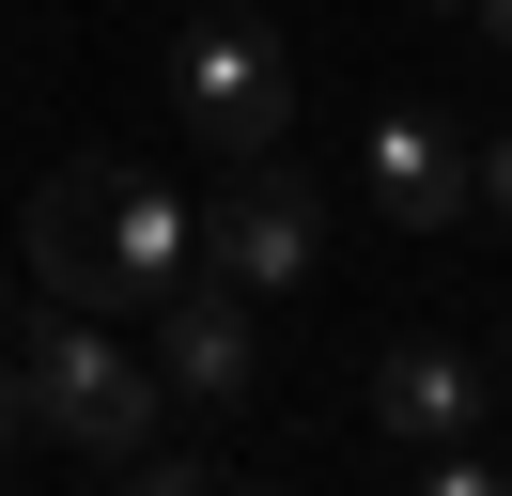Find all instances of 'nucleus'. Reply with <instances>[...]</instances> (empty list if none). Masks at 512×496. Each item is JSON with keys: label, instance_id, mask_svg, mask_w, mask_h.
<instances>
[{"label": "nucleus", "instance_id": "f257e3e1", "mask_svg": "<svg viewBox=\"0 0 512 496\" xmlns=\"http://www.w3.org/2000/svg\"><path fill=\"white\" fill-rule=\"evenodd\" d=\"M16 264L47 279V310H156L171 279L202 264V202H171L156 171H125V155H63V171L32 186V233H16Z\"/></svg>", "mask_w": 512, "mask_h": 496}, {"label": "nucleus", "instance_id": "f03ea898", "mask_svg": "<svg viewBox=\"0 0 512 496\" xmlns=\"http://www.w3.org/2000/svg\"><path fill=\"white\" fill-rule=\"evenodd\" d=\"M16 357H32V403H47V434H63V450H94V465H140V450H156L171 372H140L125 341L94 326V310H47Z\"/></svg>", "mask_w": 512, "mask_h": 496}, {"label": "nucleus", "instance_id": "7ed1b4c3", "mask_svg": "<svg viewBox=\"0 0 512 496\" xmlns=\"http://www.w3.org/2000/svg\"><path fill=\"white\" fill-rule=\"evenodd\" d=\"M171 124H187L202 155H280L295 140V62H280V31L264 16H202L187 31V62H171Z\"/></svg>", "mask_w": 512, "mask_h": 496}, {"label": "nucleus", "instance_id": "20e7f679", "mask_svg": "<svg viewBox=\"0 0 512 496\" xmlns=\"http://www.w3.org/2000/svg\"><path fill=\"white\" fill-rule=\"evenodd\" d=\"M202 264H218L233 295H295V279L326 264V186L295 171V155H233L218 202H202Z\"/></svg>", "mask_w": 512, "mask_h": 496}, {"label": "nucleus", "instance_id": "39448f33", "mask_svg": "<svg viewBox=\"0 0 512 496\" xmlns=\"http://www.w3.org/2000/svg\"><path fill=\"white\" fill-rule=\"evenodd\" d=\"M156 372H171V403H249L264 341H249V295H233L218 264H187L156 295Z\"/></svg>", "mask_w": 512, "mask_h": 496}, {"label": "nucleus", "instance_id": "423d86ee", "mask_svg": "<svg viewBox=\"0 0 512 496\" xmlns=\"http://www.w3.org/2000/svg\"><path fill=\"white\" fill-rule=\"evenodd\" d=\"M357 186H373L388 233H450V217H466V124L450 109H388L373 140H357Z\"/></svg>", "mask_w": 512, "mask_h": 496}, {"label": "nucleus", "instance_id": "0eeeda50", "mask_svg": "<svg viewBox=\"0 0 512 496\" xmlns=\"http://www.w3.org/2000/svg\"><path fill=\"white\" fill-rule=\"evenodd\" d=\"M357 419L404 434V450H450V434H481V357H450V341H388L373 388H357Z\"/></svg>", "mask_w": 512, "mask_h": 496}, {"label": "nucleus", "instance_id": "6e6552de", "mask_svg": "<svg viewBox=\"0 0 512 496\" xmlns=\"http://www.w3.org/2000/svg\"><path fill=\"white\" fill-rule=\"evenodd\" d=\"M466 217H497V233H512V124H481V140H466Z\"/></svg>", "mask_w": 512, "mask_h": 496}, {"label": "nucleus", "instance_id": "1a4fd4ad", "mask_svg": "<svg viewBox=\"0 0 512 496\" xmlns=\"http://www.w3.org/2000/svg\"><path fill=\"white\" fill-rule=\"evenodd\" d=\"M32 434H47V403H32V357H0V465L32 450Z\"/></svg>", "mask_w": 512, "mask_h": 496}, {"label": "nucleus", "instance_id": "9d476101", "mask_svg": "<svg viewBox=\"0 0 512 496\" xmlns=\"http://www.w3.org/2000/svg\"><path fill=\"white\" fill-rule=\"evenodd\" d=\"M419 496H512V481H497V465H481V450H466V434H450V450H435V465H419Z\"/></svg>", "mask_w": 512, "mask_h": 496}, {"label": "nucleus", "instance_id": "9b49d317", "mask_svg": "<svg viewBox=\"0 0 512 496\" xmlns=\"http://www.w3.org/2000/svg\"><path fill=\"white\" fill-rule=\"evenodd\" d=\"M125 496H218V481H202V465H171V450H140V465H125Z\"/></svg>", "mask_w": 512, "mask_h": 496}, {"label": "nucleus", "instance_id": "f8f14e48", "mask_svg": "<svg viewBox=\"0 0 512 496\" xmlns=\"http://www.w3.org/2000/svg\"><path fill=\"white\" fill-rule=\"evenodd\" d=\"M450 16H481V47H512V0H450Z\"/></svg>", "mask_w": 512, "mask_h": 496}, {"label": "nucleus", "instance_id": "ddd939ff", "mask_svg": "<svg viewBox=\"0 0 512 496\" xmlns=\"http://www.w3.org/2000/svg\"><path fill=\"white\" fill-rule=\"evenodd\" d=\"M202 16H264V0H202Z\"/></svg>", "mask_w": 512, "mask_h": 496}, {"label": "nucleus", "instance_id": "4468645a", "mask_svg": "<svg viewBox=\"0 0 512 496\" xmlns=\"http://www.w3.org/2000/svg\"><path fill=\"white\" fill-rule=\"evenodd\" d=\"M0 357H16V295H0Z\"/></svg>", "mask_w": 512, "mask_h": 496}, {"label": "nucleus", "instance_id": "2eb2a0df", "mask_svg": "<svg viewBox=\"0 0 512 496\" xmlns=\"http://www.w3.org/2000/svg\"><path fill=\"white\" fill-rule=\"evenodd\" d=\"M497 372H512V326H497Z\"/></svg>", "mask_w": 512, "mask_h": 496}, {"label": "nucleus", "instance_id": "dca6fc26", "mask_svg": "<svg viewBox=\"0 0 512 496\" xmlns=\"http://www.w3.org/2000/svg\"><path fill=\"white\" fill-rule=\"evenodd\" d=\"M218 496H233V481H218ZM249 496H264V481H249Z\"/></svg>", "mask_w": 512, "mask_h": 496}]
</instances>
